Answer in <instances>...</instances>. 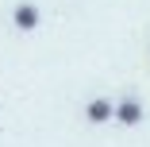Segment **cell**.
Here are the masks:
<instances>
[{
    "mask_svg": "<svg viewBox=\"0 0 150 147\" xmlns=\"http://www.w3.org/2000/svg\"><path fill=\"white\" fill-rule=\"evenodd\" d=\"M115 120H119V124H127V128L142 124V101H135V97L115 101Z\"/></svg>",
    "mask_w": 150,
    "mask_h": 147,
    "instance_id": "1",
    "label": "cell"
},
{
    "mask_svg": "<svg viewBox=\"0 0 150 147\" xmlns=\"http://www.w3.org/2000/svg\"><path fill=\"white\" fill-rule=\"evenodd\" d=\"M85 116H88V124H108V120H115V105L104 101V97H96V101L85 105Z\"/></svg>",
    "mask_w": 150,
    "mask_h": 147,
    "instance_id": "2",
    "label": "cell"
},
{
    "mask_svg": "<svg viewBox=\"0 0 150 147\" xmlns=\"http://www.w3.org/2000/svg\"><path fill=\"white\" fill-rule=\"evenodd\" d=\"M39 8L35 4H16V12H12V23L19 27V31H35V27H39Z\"/></svg>",
    "mask_w": 150,
    "mask_h": 147,
    "instance_id": "3",
    "label": "cell"
}]
</instances>
